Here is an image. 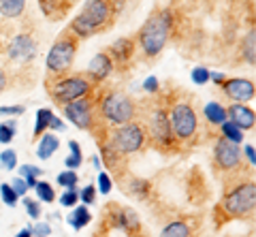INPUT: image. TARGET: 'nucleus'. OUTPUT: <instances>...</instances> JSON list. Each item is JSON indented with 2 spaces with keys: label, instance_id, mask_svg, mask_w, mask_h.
Masks as SVG:
<instances>
[{
  "label": "nucleus",
  "instance_id": "obj_41",
  "mask_svg": "<svg viewBox=\"0 0 256 237\" xmlns=\"http://www.w3.org/2000/svg\"><path fill=\"white\" fill-rule=\"evenodd\" d=\"M26 112V107L22 105H11V107H0V116H22Z\"/></svg>",
  "mask_w": 256,
  "mask_h": 237
},
{
  "label": "nucleus",
  "instance_id": "obj_37",
  "mask_svg": "<svg viewBox=\"0 0 256 237\" xmlns=\"http://www.w3.org/2000/svg\"><path fill=\"white\" fill-rule=\"evenodd\" d=\"M77 201H79V192L77 190H66L60 196V203L64 205V208H75Z\"/></svg>",
  "mask_w": 256,
  "mask_h": 237
},
{
  "label": "nucleus",
  "instance_id": "obj_44",
  "mask_svg": "<svg viewBox=\"0 0 256 237\" xmlns=\"http://www.w3.org/2000/svg\"><path fill=\"white\" fill-rule=\"evenodd\" d=\"M82 162H84V156H73V154H70L66 160H64V164H66L70 171H73V169H79V167H82Z\"/></svg>",
  "mask_w": 256,
  "mask_h": 237
},
{
  "label": "nucleus",
  "instance_id": "obj_21",
  "mask_svg": "<svg viewBox=\"0 0 256 237\" xmlns=\"http://www.w3.org/2000/svg\"><path fill=\"white\" fill-rule=\"evenodd\" d=\"M205 118H207V122H210V124L220 126V124H224L228 120V118H226V107H222L220 102H216V100L207 102V105H205Z\"/></svg>",
  "mask_w": 256,
  "mask_h": 237
},
{
  "label": "nucleus",
  "instance_id": "obj_42",
  "mask_svg": "<svg viewBox=\"0 0 256 237\" xmlns=\"http://www.w3.org/2000/svg\"><path fill=\"white\" fill-rule=\"evenodd\" d=\"M242 156H246V160L250 162V169L256 167V156H254V146H252V144H248V146L242 150Z\"/></svg>",
  "mask_w": 256,
  "mask_h": 237
},
{
  "label": "nucleus",
  "instance_id": "obj_9",
  "mask_svg": "<svg viewBox=\"0 0 256 237\" xmlns=\"http://www.w3.org/2000/svg\"><path fill=\"white\" fill-rule=\"evenodd\" d=\"M143 128H146L148 141L158 150H166L173 144H178L171 132V124H169V116H166V109L162 105H154L148 112V120L141 122Z\"/></svg>",
  "mask_w": 256,
  "mask_h": 237
},
{
  "label": "nucleus",
  "instance_id": "obj_12",
  "mask_svg": "<svg viewBox=\"0 0 256 237\" xmlns=\"http://www.w3.org/2000/svg\"><path fill=\"white\" fill-rule=\"evenodd\" d=\"M36 56V41L32 38V34L22 32L18 36H13V41L6 47V58H9L13 64H30Z\"/></svg>",
  "mask_w": 256,
  "mask_h": 237
},
{
  "label": "nucleus",
  "instance_id": "obj_32",
  "mask_svg": "<svg viewBox=\"0 0 256 237\" xmlns=\"http://www.w3.org/2000/svg\"><path fill=\"white\" fill-rule=\"evenodd\" d=\"M192 82H194L196 86H205V84H210V70H207L205 66H194L192 68Z\"/></svg>",
  "mask_w": 256,
  "mask_h": 237
},
{
  "label": "nucleus",
  "instance_id": "obj_17",
  "mask_svg": "<svg viewBox=\"0 0 256 237\" xmlns=\"http://www.w3.org/2000/svg\"><path fill=\"white\" fill-rule=\"evenodd\" d=\"M134 50H137V38L122 36V38H118V41L109 47L107 54L111 56V60H114V64H116V62H120V64H126V62L132 60Z\"/></svg>",
  "mask_w": 256,
  "mask_h": 237
},
{
  "label": "nucleus",
  "instance_id": "obj_13",
  "mask_svg": "<svg viewBox=\"0 0 256 237\" xmlns=\"http://www.w3.org/2000/svg\"><path fill=\"white\" fill-rule=\"evenodd\" d=\"M222 92L226 94V98L235 100V102H246L254 98L256 88H254V82L252 79H246V77H230V79H224V84L220 86Z\"/></svg>",
  "mask_w": 256,
  "mask_h": 237
},
{
  "label": "nucleus",
  "instance_id": "obj_19",
  "mask_svg": "<svg viewBox=\"0 0 256 237\" xmlns=\"http://www.w3.org/2000/svg\"><path fill=\"white\" fill-rule=\"evenodd\" d=\"M60 148V139L52 135V132H45V135L38 139V146H36V156L41 158V160H47V158H52L54 152Z\"/></svg>",
  "mask_w": 256,
  "mask_h": 237
},
{
  "label": "nucleus",
  "instance_id": "obj_2",
  "mask_svg": "<svg viewBox=\"0 0 256 237\" xmlns=\"http://www.w3.org/2000/svg\"><path fill=\"white\" fill-rule=\"evenodd\" d=\"M173 32V15L169 9H158L146 20L137 32V43L148 60L158 58Z\"/></svg>",
  "mask_w": 256,
  "mask_h": 237
},
{
  "label": "nucleus",
  "instance_id": "obj_39",
  "mask_svg": "<svg viewBox=\"0 0 256 237\" xmlns=\"http://www.w3.org/2000/svg\"><path fill=\"white\" fill-rule=\"evenodd\" d=\"M111 188H114V180H111L107 173H100V176H98V190L102 194H109Z\"/></svg>",
  "mask_w": 256,
  "mask_h": 237
},
{
  "label": "nucleus",
  "instance_id": "obj_47",
  "mask_svg": "<svg viewBox=\"0 0 256 237\" xmlns=\"http://www.w3.org/2000/svg\"><path fill=\"white\" fill-rule=\"evenodd\" d=\"M50 128H52V130H64V122L60 120V118H56V116H54V120H52V124H50Z\"/></svg>",
  "mask_w": 256,
  "mask_h": 237
},
{
  "label": "nucleus",
  "instance_id": "obj_43",
  "mask_svg": "<svg viewBox=\"0 0 256 237\" xmlns=\"http://www.w3.org/2000/svg\"><path fill=\"white\" fill-rule=\"evenodd\" d=\"M143 90L150 92V94H156L160 90V84H158V79L156 77H148L146 82H143Z\"/></svg>",
  "mask_w": 256,
  "mask_h": 237
},
{
  "label": "nucleus",
  "instance_id": "obj_16",
  "mask_svg": "<svg viewBox=\"0 0 256 237\" xmlns=\"http://www.w3.org/2000/svg\"><path fill=\"white\" fill-rule=\"evenodd\" d=\"M226 118H228V122H233L237 128H242V130H252L256 126L254 109L244 105V102H233V105H228Z\"/></svg>",
  "mask_w": 256,
  "mask_h": 237
},
{
  "label": "nucleus",
  "instance_id": "obj_11",
  "mask_svg": "<svg viewBox=\"0 0 256 237\" xmlns=\"http://www.w3.org/2000/svg\"><path fill=\"white\" fill-rule=\"evenodd\" d=\"M242 150L233 141L218 137L214 144V169L218 171V176H235L237 171H242Z\"/></svg>",
  "mask_w": 256,
  "mask_h": 237
},
{
  "label": "nucleus",
  "instance_id": "obj_31",
  "mask_svg": "<svg viewBox=\"0 0 256 237\" xmlns=\"http://www.w3.org/2000/svg\"><path fill=\"white\" fill-rule=\"evenodd\" d=\"M0 196H2V201L9 205V208H15V205H18V194H15L11 184H0Z\"/></svg>",
  "mask_w": 256,
  "mask_h": 237
},
{
  "label": "nucleus",
  "instance_id": "obj_7",
  "mask_svg": "<svg viewBox=\"0 0 256 237\" xmlns=\"http://www.w3.org/2000/svg\"><path fill=\"white\" fill-rule=\"evenodd\" d=\"M79 47V38L70 32V30H62V34L56 38L50 54L45 60V79H58L62 75H68L75 62V54Z\"/></svg>",
  "mask_w": 256,
  "mask_h": 237
},
{
  "label": "nucleus",
  "instance_id": "obj_30",
  "mask_svg": "<svg viewBox=\"0 0 256 237\" xmlns=\"http://www.w3.org/2000/svg\"><path fill=\"white\" fill-rule=\"evenodd\" d=\"M0 164H2V169L6 171H13L18 167V152L15 150H4V152H0Z\"/></svg>",
  "mask_w": 256,
  "mask_h": 237
},
{
  "label": "nucleus",
  "instance_id": "obj_14",
  "mask_svg": "<svg viewBox=\"0 0 256 237\" xmlns=\"http://www.w3.org/2000/svg\"><path fill=\"white\" fill-rule=\"evenodd\" d=\"M114 60H111V56L107 52H100V54H96V56L90 60V66H88V70H86V75L90 77V82L94 84V86H98V84H102L105 79L114 73Z\"/></svg>",
  "mask_w": 256,
  "mask_h": 237
},
{
  "label": "nucleus",
  "instance_id": "obj_33",
  "mask_svg": "<svg viewBox=\"0 0 256 237\" xmlns=\"http://www.w3.org/2000/svg\"><path fill=\"white\" fill-rule=\"evenodd\" d=\"M15 137V122H9V124H0V144L9 146Z\"/></svg>",
  "mask_w": 256,
  "mask_h": 237
},
{
  "label": "nucleus",
  "instance_id": "obj_1",
  "mask_svg": "<svg viewBox=\"0 0 256 237\" xmlns=\"http://www.w3.org/2000/svg\"><path fill=\"white\" fill-rule=\"evenodd\" d=\"M118 13H120L118 0H88L82 6V11L75 15V20L70 22L68 30L77 38L100 34L116 24Z\"/></svg>",
  "mask_w": 256,
  "mask_h": 237
},
{
  "label": "nucleus",
  "instance_id": "obj_27",
  "mask_svg": "<svg viewBox=\"0 0 256 237\" xmlns=\"http://www.w3.org/2000/svg\"><path fill=\"white\" fill-rule=\"evenodd\" d=\"M220 130H222V135L220 137H224V139H228V141H233V144H242L244 141V130L242 128H237V126L233 124V122H224V124H220Z\"/></svg>",
  "mask_w": 256,
  "mask_h": 237
},
{
  "label": "nucleus",
  "instance_id": "obj_40",
  "mask_svg": "<svg viewBox=\"0 0 256 237\" xmlns=\"http://www.w3.org/2000/svg\"><path fill=\"white\" fill-rule=\"evenodd\" d=\"M11 188L15 190V194H18V196H26V192H28V186H26V182H24L22 178H15L11 182Z\"/></svg>",
  "mask_w": 256,
  "mask_h": 237
},
{
  "label": "nucleus",
  "instance_id": "obj_35",
  "mask_svg": "<svg viewBox=\"0 0 256 237\" xmlns=\"http://www.w3.org/2000/svg\"><path fill=\"white\" fill-rule=\"evenodd\" d=\"M20 173H22V180H30V178H34V180H36V178L43 173V169L34 167V164H22Z\"/></svg>",
  "mask_w": 256,
  "mask_h": 237
},
{
  "label": "nucleus",
  "instance_id": "obj_28",
  "mask_svg": "<svg viewBox=\"0 0 256 237\" xmlns=\"http://www.w3.org/2000/svg\"><path fill=\"white\" fill-rule=\"evenodd\" d=\"M34 190H36L38 199H41L43 203H54L56 201V190H54V186L50 184V182H36Z\"/></svg>",
  "mask_w": 256,
  "mask_h": 237
},
{
  "label": "nucleus",
  "instance_id": "obj_5",
  "mask_svg": "<svg viewBox=\"0 0 256 237\" xmlns=\"http://www.w3.org/2000/svg\"><path fill=\"white\" fill-rule=\"evenodd\" d=\"M94 88L96 86L90 82V77L86 73H68L58 79H45L47 94H50V98L60 107L68 105V102H73L77 98L90 96Z\"/></svg>",
  "mask_w": 256,
  "mask_h": 237
},
{
  "label": "nucleus",
  "instance_id": "obj_22",
  "mask_svg": "<svg viewBox=\"0 0 256 237\" xmlns=\"http://www.w3.org/2000/svg\"><path fill=\"white\" fill-rule=\"evenodd\" d=\"M242 56H244V62H248L250 66H254V62H256V34H254V30H248V34L244 36Z\"/></svg>",
  "mask_w": 256,
  "mask_h": 237
},
{
  "label": "nucleus",
  "instance_id": "obj_48",
  "mask_svg": "<svg viewBox=\"0 0 256 237\" xmlns=\"http://www.w3.org/2000/svg\"><path fill=\"white\" fill-rule=\"evenodd\" d=\"M210 79H214V84H216V86H222L226 77H224L222 73H210Z\"/></svg>",
  "mask_w": 256,
  "mask_h": 237
},
{
  "label": "nucleus",
  "instance_id": "obj_20",
  "mask_svg": "<svg viewBox=\"0 0 256 237\" xmlns=\"http://www.w3.org/2000/svg\"><path fill=\"white\" fill-rule=\"evenodd\" d=\"M26 11V0H0V15L6 20H15Z\"/></svg>",
  "mask_w": 256,
  "mask_h": 237
},
{
  "label": "nucleus",
  "instance_id": "obj_50",
  "mask_svg": "<svg viewBox=\"0 0 256 237\" xmlns=\"http://www.w3.org/2000/svg\"><path fill=\"white\" fill-rule=\"evenodd\" d=\"M90 160H92V164H94V167H100V158H98V156H92Z\"/></svg>",
  "mask_w": 256,
  "mask_h": 237
},
{
  "label": "nucleus",
  "instance_id": "obj_29",
  "mask_svg": "<svg viewBox=\"0 0 256 237\" xmlns=\"http://www.w3.org/2000/svg\"><path fill=\"white\" fill-rule=\"evenodd\" d=\"M77 182H79V178H77V173L75 171H62V173H58V184L60 186H64L66 190H77Z\"/></svg>",
  "mask_w": 256,
  "mask_h": 237
},
{
  "label": "nucleus",
  "instance_id": "obj_10",
  "mask_svg": "<svg viewBox=\"0 0 256 237\" xmlns=\"http://www.w3.org/2000/svg\"><path fill=\"white\" fill-rule=\"evenodd\" d=\"M64 116L68 118V122L77 126L79 130H98V114H96V100L92 96L77 98L68 105H64Z\"/></svg>",
  "mask_w": 256,
  "mask_h": 237
},
{
  "label": "nucleus",
  "instance_id": "obj_46",
  "mask_svg": "<svg viewBox=\"0 0 256 237\" xmlns=\"http://www.w3.org/2000/svg\"><path fill=\"white\" fill-rule=\"evenodd\" d=\"M68 148H70V154L73 156H84L82 154V146H79L77 141H68Z\"/></svg>",
  "mask_w": 256,
  "mask_h": 237
},
{
  "label": "nucleus",
  "instance_id": "obj_4",
  "mask_svg": "<svg viewBox=\"0 0 256 237\" xmlns=\"http://www.w3.org/2000/svg\"><path fill=\"white\" fill-rule=\"evenodd\" d=\"M256 210V184L254 180H242L224 192L222 201L218 203L216 212L226 220H246L252 218Z\"/></svg>",
  "mask_w": 256,
  "mask_h": 237
},
{
  "label": "nucleus",
  "instance_id": "obj_15",
  "mask_svg": "<svg viewBox=\"0 0 256 237\" xmlns=\"http://www.w3.org/2000/svg\"><path fill=\"white\" fill-rule=\"evenodd\" d=\"M111 220H114V226L122 228V231L128 233V235H139L141 233V218L132 208H114Z\"/></svg>",
  "mask_w": 256,
  "mask_h": 237
},
{
  "label": "nucleus",
  "instance_id": "obj_49",
  "mask_svg": "<svg viewBox=\"0 0 256 237\" xmlns=\"http://www.w3.org/2000/svg\"><path fill=\"white\" fill-rule=\"evenodd\" d=\"M15 237H32V231H30V226H26V228H22V231L15 235Z\"/></svg>",
  "mask_w": 256,
  "mask_h": 237
},
{
  "label": "nucleus",
  "instance_id": "obj_6",
  "mask_svg": "<svg viewBox=\"0 0 256 237\" xmlns=\"http://www.w3.org/2000/svg\"><path fill=\"white\" fill-rule=\"evenodd\" d=\"M98 141L107 144L118 156L128 158L134 152H141L143 146L148 144V135L143 124L139 120H132L122 126H114L111 130L105 132V137H98Z\"/></svg>",
  "mask_w": 256,
  "mask_h": 237
},
{
  "label": "nucleus",
  "instance_id": "obj_23",
  "mask_svg": "<svg viewBox=\"0 0 256 237\" xmlns=\"http://www.w3.org/2000/svg\"><path fill=\"white\" fill-rule=\"evenodd\" d=\"M160 237H192V228L186 220H175V222L166 224L162 228Z\"/></svg>",
  "mask_w": 256,
  "mask_h": 237
},
{
  "label": "nucleus",
  "instance_id": "obj_3",
  "mask_svg": "<svg viewBox=\"0 0 256 237\" xmlns=\"http://www.w3.org/2000/svg\"><path fill=\"white\" fill-rule=\"evenodd\" d=\"M96 114L105 126H122L139 118V105L132 96L120 90H109L96 100Z\"/></svg>",
  "mask_w": 256,
  "mask_h": 237
},
{
  "label": "nucleus",
  "instance_id": "obj_24",
  "mask_svg": "<svg viewBox=\"0 0 256 237\" xmlns=\"http://www.w3.org/2000/svg\"><path fill=\"white\" fill-rule=\"evenodd\" d=\"M52 120H54V112H52V109H47V107L38 109V112H36V126H34V139H41L45 132L50 130Z\"/></svg>",
  "mask_w": 256,
  "mask_h": 237
},
{
  "label": "nucleus",
  "instance_id": "obj_45",
  "mask_svg": "<svg viewBox=\"0 0 256 237\" xmlns=\"http://www.w3.org/2000/svg\"><path fill=\"white\" fill-rule=\"evenodd\" d=\"M6 88H9V75H6L4 70L0 68V94H2Z\"/></svg>",
  "mask_w": 256,
  "mask_h": 237
},
{
  "label": "nucleus",
  "instance_id": "obj_18",
  "mask_svg": "<svg viewBox=\"0 0 256 237\" xmlns=\"http://www.w3.org/2000/svg\"><path fill=\"white\" fill-rule=\"evenodd\" d=\"M38 4L50 20H62L64 13L70 9L73 0H38Z\"/></svg>",
  "mask_w": 256,
  "mask_h": 237
},
{
  "label": "nucleus",
  "instance_id": "obj_36",
  "mask_svg": "<svg viewBox=\"0 0 256 237\" xmlns=\"http://www.w3.org/2000/svg\"><path fill=\"white\" fill-rule=\"evenodd\" d=\"M79 201L84 205H92L96 201V188L94 186H86L82 192H79Z\"/></svg>",
  "mask_w": 256,
  "mask_h": 237
},
{
  "label": "nucleus",
  "instance_id": "obj_8",
  "mask_svg": "<svg viewBox=\"0 0 256 237\" xmlns=\"http://www.w3.org/2000/svg\"><path fill=\"white\" fill-rule=\"evenodd\" d=\"M169 124L175 141H192L194 135L198 132V116L192 102L188 100H173L169 112Z\"/></svg>",
  "mask_w": 256,
  "mask_h": 237
},
{
  "label": "nucleus",
  "instance_id": "obj_26",
  "mask_svg": "<svg viewBox=\"0 0 256 237\" xmlns=\"http://www.w3.org/2000/svg\"><path fill=\"white\" fill-rule=\"evenodd\" d=\"M150 188L152 184L146 180H139V178H132L130 182H128V186L124 188L126 192H130L132 196H139V199H146V194L150 192Z\"/></svg>",
  "mask_w": 256,
  "mask_h": 237
},
{
  "label": "nucleus",
  "instance_id": "obj_34",
  "mask_svg": "<svg viewBox=\"0 0 256 237\" xmlns=\"http://www.w3.org/2000/svg\"><path fill=\"white\" fill-rule=\"evenodd\" d=\"M24 208H26L30 218L36 220L38 216H41V205H38V201H34V199H28V196H24Z\"/></svg>",
  "mask_w": 256,
  "mask_h": 237
},
{
  "label": "nucleus",
  "instance_id": "obj_25",
  "mask_svg": "<svg viewBox=\"0 0 256 237\" xmlns=\"http://www.w3.org/2000/svg\"><path fill=\"white\" fill-rule=\"evenodd\" d=\"M92 222V214L88 212V205H79L77 210H73V214L68 216V224L73 226V228H84V226H88Z\"/></svg>",
  "mask_w": 256,
  "mask_h": 237
},
{
  "label": "nucleus",
  "instance_id": "obj_38",
  "mask_svg": "<svg viewBox=\"0 0 256 237\" xmlns=\"http://www.w3.org/2000/svg\"><path fill=\"white\" fill-rule=\"evenodd\" d=\"M30 231H32V237H50L52 235V226L47 222H38L34 226H30Z\"/></svg>",
  "mask_w": 256,
  "mask_h": 237
}]
</instances>
